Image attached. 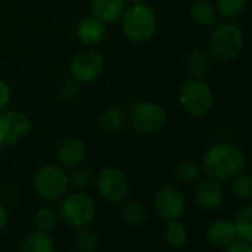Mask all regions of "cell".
Here are the masks:
<instances>
[{
	"mask_svg": "<svg viewBox=\"0 0 252 252\" xmlns=\"http://www.w3.org/2000/svg\"><path fill=\"white\" fill-rule=\"evenodd\" d=\"M153 205L158 215L165 221L180 220L186 209V202L181 191L172 186L160 187L155 194Z\"/></svg>",
	"mask_w": 252,
	"mask_h": 252,
	"instance_id": "cell-11",
	"label": "cell"
},
{
	"mask_svg": "<svg viewBox=\"0 0 252 252\" xmlns=\"http://www.w3.org/2000/svg\"><path fill=\"white\" fill-rule=\"evenodd\" d=\"M209 64H211L209 55H208V52H205L202 49H196V51L190 52L186 60L187 71L194 79H202L208 73Z\"/></svg>",
	"mask_w": 252,
	"mask_h": 252,
	"instance_id": "cell-21",
	"label": "cell"
},
{
	"mask_svg": "<svg viewBox=\"0 0 252 252\" xmlns=\"http://www.w3.org/2000/svg\"><path fill=\"white\" fill-rule=\"evenodd\" d=\"M96 189L101 197L111 203L126 200L131 193V184L119 168H104L96 177Z\"/></svg>",
	"mask_w": 252,
	"mask_h": 252,
	"instance_id": "cell-8",
	"label": "cell"
},
{
	"mask_svg": "<svg viewBox=\"0 0 252 252\" xmlns=\"http://www.w3.org/2000/svg\"><path fill=\"white\" fill-rule=\"evenodd\" d=\"M180 104L191 116H203L214 105V94L202 79H189L180 89Z\"/></svg>",
	"mask_w": 252,
	"mask_h": 252,
	"instance_id": "cell-7",
	"label": "cell"
},
{
	"mask_svg": "<svg viewBox=\"0 0 252 252\" xmlns=\"http://www.w3.org/2000/svg\"><path fill=\"white\" fill-rule=\"evenodd\" d=\"M76 34L83 45L88 46L98 45L105 37V24L96 20L95 17L85 18L77 24Z\"/></svg>",
	"mask_w": 252,
	"mask_h": 252,
	"instance_id": "cell-16",
	"label": "cell"
},
{
	"mask_svg": "<svg viewBox=\"0 0 252 252\" xmlns=\"http://www.w3.org/2000/svg\"><path fill=\"white\" fill-rule=\"evenodd\" d=\"M55 156L63 168H76L86 156V146L80 138L68 137L60 143Z\"/></svg>",
	"mask_w": 252,
	"mask_h": 252,
	"instance_id": "cell-12",
	"label": "cell"
},
{
	"mask_svg": "<svg viewBox=\"0 0 252 252\" xmlns=\"http://www.w3.org/2000/svg\"><path fill=\"white\" fill-rule=\"evenodd\" d=\"M128 2H129L131 5H141V3L146 2V0H128Z\"/></svg>",
	"mask_w": 252,
	"mask_h": 252,
	"instance_id": "cell-33",
	"label": "cell"
},
{
	"mask_svg": "<svg viewBox=\"0 0 252 252\" xmlns=\"http://www.w3.org/2000/svg\"><path fill=\"white\" fill-rule=\"evenodd\" d=\"M18 252H55V245L49 233L34 230L23 239Z\"/></svg>",
	"mask_w": 252,
	"mask_h": 252,
	"instance_id": "cell-17",
	"label": "cell"
},
{
	"mask_svg": "<svg viewBox=\"0 0 252 252\" xmlns=\"http://www.w3.org/2000/svg\"><path fill=\"white\" fill-rule=\"evenodd\" d=\"M71 174H68V180H70V186H73L77 190H83L86 187H89V184L92 183V174L89 169L86 168H71Z\"/></svg>",
	"mask_w": 252,
	"mask_h": 252,
	"instance_id": "cell-29",
	"label": "cell"
},
{
	"mask_svg": "<svg viewBox=\"0 0 252 252\" xmlns=\"http://www.w3.org/2000/svg\"><path fill=\"white\" fill-rule=\"evenodd\" d=\"M120 218L128 227L137 228L146 222L147 212H146L144 206L138 202H134V200L125 202L123 200V205L120 206Z\"/></svg>",
	"mask_w": 252,
	"mask_h": 252,
	"instance_id": "cell-20",
	"label": "cell"
},
{
	"mask_svg": "<svg viewBox=\"0 0 252 252\" xmlns=\"http://www.w3.org/2000/svg\"><path fill=\"white\" fill-rule=\"evenodd\" d=\"M8 221H9V214H8V209L5 208L3 203H0V233H2L6 225H8Z\"/></svg>",
	"mask_w": 252,
	"mask_h": 252,
	"instance_id": "cell-32",
	"label": "cell"
},
{
	"mask_svg": "<svg viewBox=\"0 0 252 252\" xmlns=\"http://www.w3.org/2000/svg\"><path fill=\"white\" fill-rule=\"evenodd\" d=\"M224 200V189L220 181L214 178L202 180L196 190V202L202 209L214 211L221 206Z\"/></svg>",
	"mask_w": 252,
	"mask_h": 252,
	"instance_id": "cell-13",
	"label": "cell"
},
{
	"mask_svg": "<svg viewBox=\"0 0 252 252\" xmlns=\"http://www.w3.org/2000/svg\"><path fill=\"white\" fill-rule=\"evenodd\" d=\"M95 202L91 196L74 191L67 196H63L58 205V217L70 227L79 228L89 225L95 218Z\"/></svg>",
	"mask_w": 252,
	"mask_h": 252,
	"instance_id": "cell-4",
	"label": "cell"
},
{
	"mask_svg": "<svg viewBox=\"0 0 252 252\" xmlns=\"http://www.w3.org/2000/svg\"><path fill=\"white\" fill-rule=\"evenodd\" d=\"M231 193L237 199H251L252 197V175H237L233 178Z\"/></svg>",
	"mask_w": 252,
	"mask_h": 252,
	"instance_id": "cell-28",
	"label": "cell"
},
{
	"mask_svg": "<svg viewBox=\"0 0 252 252\" xmlns=\"http://www.w3.org/2000/svg\"><path fill=\"white\" fill-rule=\"evenodd\" d=\"M245 163L243 152L231 144H217L203 156V171L217 181L233 180L243 171Z\"/></svg>",
	"mask_w": 252,
	"mask_h": 252,
	"instance_id": "cell-1",
	"label": "cell"
},
{
	"mask_svg": "<svg viewBox=\"0 0 252 252\" xmlns=\"http://www.w3.org/2000/svg\"><path fill=\"white\" fill-rule=\"evenodd\" d=\"M92 17L104 24L117 21L125 11V0H92L91 2Z\"/></svg>",
	"mask_w": 252,
	"mask_h": 252,
	"instance_id": "cell-14",
	"label": "cell"
},
{
	"mask_svg": "<svg viewBox=\"0 0 252 252\" xmlns=\"http://www.w3.org/2000/svg\"><path fill=\"white\" fill-rule=\"evenodd\" d=\"M68 187V174L61 165H45L34 175V190L45 200H57L63 197Z\"/></svg>",
	"mask_w": 252,
	"mask_h": 252,
	"instance_id": "cell-6",
	"label": "cell"
},
{
	"mask_svg": "<svg viewBox=\"0 0 252 252\" xmlns=\"http://www.w3.org/2000/svg\"><path fill=\"white\" fill-rule=\"evenodd\" d=\"M163 236H165V240L174 248H183L189 239L187 228L180 220L168 221L163 230Z\"/></svg>",
	"mask_w": 252,
	"mask_h": 252,
	"instance_id": "cell-23",
	"label": "cell"
},
{
	"mask_svg": "<svg viewBox=\"0 0 252 252\" xmlns=\"http://www.w3.org/2000/svg\"><path fill=\"white\" fill-rule=\"evenodd\" d=\"M225 252H252V243L246 240H234L225 246Z\"/></svg>",
	"mask_w": 252,
	"mask_h": 252,
	"instance_id": "cell-30",
	"label": "cell"
},
{
	"mask_svg": "<svg viewBox=\"0 0 252 252\" xmlns=\"http://www.w3.org/2000/svg\"><path fill=\"white\" fill-rule=\"evenodd\" d=\"M234 227L237 237L252 243V205H246L237 212Z\"/></svg>",
	"mask_w": 252,
	"mask_h": 252,
	"instance_id": "cell-24",
	"label": "cell"
},
{
	"mask_svg": "<svg viewBox=\"0 0 252 252\" xmlns=\"http://www.w3.org/2000/svg\"><path fill=\"white\" fill-rule=\"evenodd\" d=\"M206 237L217 248L228 246L237 237L234 222H231L228 220H217V221H214L206 230Z\"/></svg>",
	"mask_w": 252,
	"mask_h": 252,
	"instance_id": "cell-15",
	"label": "cell"
},
{
	"mask_svg": "<svg viewBox=\"0 0 252 252\" xmlns=\"http://www.w3.org/2000/svg\"><path fill=\"white\" fill-rule=\"evenodd\" d=\"M168 113L163 105L153 101H141L131 107L128 122L132 129L143 135L159 132L166 125Z\"/></svg>",
	"mask_w": 252,
	"mask_h": 252,
	"instance_id": "cell-5",
	"label": "cell"
},
{
	"mask_svg": "<svg viewBox=\"0 0 252 252\" xmlns=\"http://www.w3.org/2000/svg\"><path fill=\"white\" fill-rule=\"evenodd\" d=\"M57 221H58V215H57V212H55L52 208H49V206H42V208L34 214V225H36V230L49 233V231H52L54 227L57 225Z\"/></svg>",
	"mask_w": 252,
	"mask_h": 252,
	"instance_id": "cell-27",
	"label": "cell"
},
{
	"mask_svg": "<svg viewBox=\"0 0 252 252\" xmlns=\"http://www.w3.org/2000/svg\"><path fill=\"white\" fill-rule=\"evenodd\" d=\"M32 129L30 117L18 110H3L0 113V146H14L23 141Z\"/></svg>",
	"mask_w": 252,
	"mask_h": 252,
	"instance_id": "cell-9",
	"label": "cell"
},
{
	"mask_svg": "<svg viewBox=\"0 0 252 252\" xmlns=\"http://www.w3.org/2000/svg\"><path fill=\"white\" fill-rule=\"evenodd\" d=\"M104 70V58L96 49H86L76 54L70 63L71 77L79 83L96 80Z\"/></svg>",
	"mask_w": 252,
	"mask_h": 252,
	"instance_id": "cell-10",
	"label": "cell"
},
{
	"mask_svg": "<svg viewBox=\"0 0 252 252\" xmlns=\"http://www.w3.org/2000/svg\"><path fill=\"white\" fill-rule=\"evenodd\" d=\"M158 20L155 11L141 3V5H131L122 14V29L125 36L131 42L144 43L153 37L156 33Z\"/></svg>",
	"mask_w": 252,
	"mask_h": 252,
	"instance_id": "cell-2",
	"label": "cell"
},
{
	"mask_svg": "<svg viewBox=\"0 0 252 252\" xmlns=\"http://www.w3.org/2000/svg\"><path fill=\"white\" fill-rule=\"evenodd\" d=\"M248 0H217V11L218 15H221L225 20H234L237 18L246 8Z\"/></svg>",
	"mask_w": 252,
	"mask_h": 252,
	"instance_id": "cell-25",
	"label": "cell"
},
{
	"mask_svg": "<svg viewBox=\"0 0 252 252\" xmlns=\"http://www.w3.org/2000/svg\"><path fill=\"white\" fill-rule=\"evenodd\" d=\"M191 18L202 27H215L218 24V11L209 0H196L190 8Z\"/></svg>",
	"mask_w": 252,
	"mask_h": 252,
	"instance_id": "cell-18",
	"label": "cell"
},
{
	"mask_svg": "<svg viewBox=\"0 0 252 252\" xmlns=\"http://www.w3.org/2000/svg\"><path fill=\"white\" fill-rule=\"evenodd\" d=\"M174 175L184 184H193L202 177V168L194 162H183L174 169Z\"/></svg>",
	"mask_w": 252,
	"mask_h": 252,
	"instance_id": "cell-26",
	"label": "cell"
},
{
	"mask_svg": "<svg viewBox=\"0 0 252 252\" xmlns=\"http://www.w3.org/2000/svg\"><path fill=\"white\" fill-rule=\"evenodd\" d=\"M126 120H128V116H126L125 110L122 107L111 105V107H107L104 113L101 114L99 128L105 134H117L123 129Z\"/></svg>",
	"mask_w": 252,
	"mask_h": 252,
	"instance_id": "cell-19",
	"label": "cell"
},
{
	"mask_svg": "<svg viewBox=\"0 0 252 252\" xmlns=\"http://www.w3.org/2000/svg\"><path fill=\"white\" fill-rule=\"evenodd\" d=\"M243 33L233 23H221L214 27L209 39L211 55L221 63L234 60L243 48Z\"/></svg>",
	"mask_w": 252,
	"mask_h": 252,
	"instance_id": "cell-3",
	"label": "cell"
},
{
	"mask_svg": "<svg viewBox=\"0 0 252 252\" xmlns=\"http://www.w3.org/2000/svg\"><path fill=\"white\" fill-rule=\"evenodd\" d=\"M11 96H12V94H11L9 86L3 80H0V111H3L9 105Z\"/></svg>",
	"mask_w": 252,
	"mask_h": 252,
	"instance_id": "cell-31",
	"label": "cell"
},
{
	"mask_svg": "<svg viewBox=\"0 0 252 252\" xmlns=\"http://www.w3.org/2000/svg\"><path fill=\"white\" fill-rule=\"evenodd\" d=\"M73 243L79 252H96L99 239H98V234L92 228L85 225V227L77 228Z\"/></svg>",
	"mask_w": 252,
	"mask_h": 252,
	"instance_id": "cell-22",
	"label": "cell"
}]
</instances>
